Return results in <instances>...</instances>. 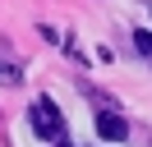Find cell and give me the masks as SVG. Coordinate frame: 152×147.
<instances>
[{
	"mask_svg": "<svg viewBox=\"0 0 152 147\" xmlns=\"http://www.w3.org/2000/svg\"><path fill=\"white\" fill-rule=\"evenodd\" d=\"M28 124H32V133H37L42 143H56V147L65 143V115H60V106L51 97H37L28 106Z\"/></svg>",
	"mask_w": 152,
	"mask_h": 147,
	"instance_id": "cell-1",
	"label": "cell"
},
{
	"mask_svg": "<svg viewBox=\"0 0 152 147\" xmlns=\"http://www.w3.org/2000/svg\"><path fill=\"white\" fill-rule=\"evenodd\" d=\"M97 133H102L106 143H124V138H129V124H124L115 110H97Z\"/></svg>",
	"mask_w": 152,
	"mask_h": 147,
	"instance_id": "cell-2",
	"label": "cell"
},
{
	"mask_svg": "<svg viewBox=\"0 0 152 147\" xmlns=\"http://www.w3.org/2000/svg\"><path fill=\"white\" fill-rule=\"evenodd\" d=\"M0 78H5V83H23V69L14 60H0Z\"/></svg>",
	"mask_w": 152,
	"mask_h": 147,
	"instance_id": "cell-3",
	"label": "cell"
},
{
	"mask_svg": "<svg viewBox=\"0 0 152 147\" xmlns=\"http://www.w3.org/2000/svg\"><path fill=\"white\" fill-rule=\"evenodd\" d=\"M134 46H138L143 55H152V32H143V28H138V32H134Z\"/></svg>",
	"mask_w": 152,
	"mask_h": 147,
	"instance_id": "cell-4",
	"label": "cell"
},
{
	"mask_svg": "<svg viewBox=\"0 0 152 147\" xmlns=\"http://www.w3.org/2000/svg\"><path fill=\"white\" fill-rule=\"evenodd\" d=\"M60 147H69V143H60Z\"/></svg>",
	"mask_w": 152,
	"mask_h": 147,
	"instance_id": "cell-5",
	"label": "cell"
}]
</instances>
